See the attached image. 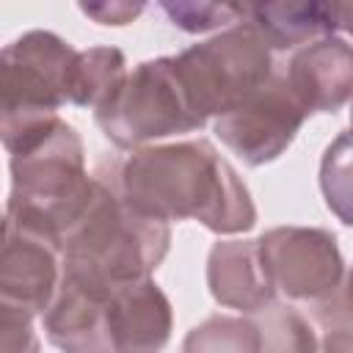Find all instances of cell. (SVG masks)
Returning a JSON list of instances; mask_svg holds the SVG:
<instances>
[{
	"label": "cell",
	"mask_w": 353,
	"mask_h": 353,
	"mask_svg": "<svg viewBox=\"0 0 353 353\" xmlns=\"http://www.w3.org/2000/svg\"><path fill=\"white\" fill-rule=\"evenodd\" d=\"M207 287L221 306L245 314H256L276 301L256 240H218L207 254Z\"/></svg>",
	"instance_id": "obj_13"
},
{
	"label": "cell",
	"mask_w": 353,
	"mask_h": 353,
	"mask_svg": "<svg viewBox=\"0 0 353 353\" xmlns=\"http://www.w3.org/2000/svg\"><path fill=\"white\" fill-rule=\"evenodd\" d=\"M127 77L124 52L116 47H91L77 52L72 77V105L91 108L94 113L119 91Z\"/></svg>",
	"instance_id": "obj_15"
},
{
	"label": "cell",
	"mask_w": 353,
	"mask_h": 353,
	"mask_svg": "<svg viewBox=\"0 0 353 353\" xmlns=\"http://www.w3.org/2000/svg\"><path fill=\"white\" fill-rule=\"evenodd\" d=\"M306 116L309 110L290 88L284 72H276L245 102L215 119V135L245 165H265L287 152Z\"/></svg>",
	"instance_id": "obj_7"
},
{
	"label": "cell",
	"mask_w": 353,
	"mask_h": 353,
	"mask_svg": "<svg viewBox=\"0 0 353 353\" xmlns=\"http://www.w3.org/2000/svg\"><path fill=\"white\" fill-rule=\"evenodd\" d=\"M77 50L50 30H30L6 44L0 58V119L50 116L72 102Z\"/></svg>",
	"instance_id": "obj_6"
},
{
	"label": "cell",
	"mask_w": 353,
	"mask_h": 353,
	"mask_svg": "<svg viewBox=\"0 0 353 353\" xmlns=\"http://www.w3.org/2000/svg\"><path fill=\"white\" fill-rule=\"evenodd\" d=\"M0 138L11 154L6 221L61 245L97 190V176L85 171L80 135L50 113L0 119Z\"/></svg>",
	"instance_id": "obj_2"
},
{
	"label": "cell",
	"mask_w": 353,
	"mask_h": 353,
	"mask_svg": "<svg viewBox=\"0 0 353 353\" xmlns=\"http://www.w3.org/2000/svg\"><path fill=\"white\" fill-rule=\"evenodd\" d=\"M124 201L154 221H199L215 234L248 232L256 223L254 199L240 174L207 138L143 146L116 171Z\"/></svg>",
	"instance_id": "obj_1"
},
{
	"label": "cell",
	"mask_w": 353,
	"mask_h": 353,
	"mask_svg": "<svg viewBox=\"0 0 353 353\" xmlns=\"http://www.w3.org/2000/svg\"><path fill=\"white\" fill-rule=\"evenodd\" d=\"M171 58L193 110L204 121L229 113L276 74L273 50L248 17Z\"/></svg>",
	"instance_id": "obj_4"
},
{
	"label": "cell",
	"mask_w": 353,
	"mask_h": 353,
	"mask_svg": "<svg viewBox=\"0 0 353 353\" xmlns=\"http://www.w3.org/2000/svg\"><path fill=\"white\" fill-rule=\"evenodd\" d=\"M284 77L309 113H334L353 102V44L325 36L292 52Z\"/></svg>",
	"instance_id": "obj_11"
},
{
	"label": "cell",
	"mask_w": 353,
	"mask_h": 353,
	"mask_svg": "<svg viewBox=\"0 0 353 353\" xmlns=\"http://www.w3.org/2000/svg\"><path fill=\"white\" fill-rule=\"evenodd\" d=\"M256 245L270 284L290 301H325L342 284L345 262L328 229L276 226Z\"/></svg>",
	"instance_id": "obj_8"
},
{
	"label": "cell",
	"mask_w": 353,
	"mask_h": 353,
	"mask_svg": "<svg viewBox=\"0 0 353 353\" xmlns=\"http://www.w3.org/2000/svg\"><path fill=\"white\" fill-rule=\"evenodd\" d=\"M80 11L99 25H127L143 11V3H83Z\"/></svg>",
	"instance_id": "obj_21"
},
{
	"label": "cell",
	"mask_w": 353,
	"mask_h": 353,
	"mask_svg": "<svg viewBox=\"0 0 353 353\" xmlns=\"http://www.w3.org/2000/svg\"><path fill=\"white\" fill-rule=\"evenodd\" d=\"M108 176L97 174L85 215L61 243L63 273L102 290L149 279L171 245V226L135 212L119 193L116 176Z\"/></svg>",
	"instance_id": "obj_3"
},
{
	"label": "cell",
	"mask_w": 353,
	"mask_h": 353,
	"mask_svg": "<svg viewBox=\"0 0 353 353\" xmlns=\"http://www.w3.org/2000/svg\"><path fill=\"white\" fill-rule=\"evenodd\" d=\"M350 127H353V102H350Z\"/></svg>",
	"instance_id": "obj_25"
},
{
	"label": "cell",
	"mask_w": 353,
	"mask_h": 353,
	"mask_svg": "<svg viewBox=\"0 0 353 353\" xmlns=\"http://www.w3.org/2000/svg\"><path fill=\"white\" fill-rule=\"evenodd\" d=\"M97 127L121 149H143L146 143L201 130L207 121L193 110L174 58L138 63L119 91L94 113Z\"/></svg>",
	"instance_id": "obj_5"
},
{
	"label": "cell",
	"mask_w": 353,
	"mask_h": 353,
	"mask_svg": "<svg viewBox=\"0 0 353 353\" xmlns=\"http://www.w3.org/2000/svg\"><path fill=\"white\" fill-rule=\"evenodd\" d=\"M0 353H39L33 314L11 303H0Z\"/></svg>",
	"instance_id": "obj_20"
},
{
	"label": "cell",
	"mask_w": 353,
	"mask_h": 353,
	"mask_svg": "<svg viewBox=\"0 0 353 353\" xmlns=\"http://www.w3.org/2000/svg\"><path fill=\"white\" fill-rule=\"evenodd\" d=\"M331 11L336 19V28L353 33V3H331Z\"/></svg>",
	"instance_id": "obj_23"
},
{
	"label": "cell",
	"mask_w": 353,
	"mask_h": 353,
	"mask_svg": "<svg viewBox=\"0 0 353 353\" xmlns=\"http://www.w3.org/2000/svg\"><path fill=\"white\" fill-rule=\"evenodd\" d=\"M320 190L328 210L345 226H353V127L325 146L320 160Z\"/></svg>",
	"instance_id": "obj_18"
},
{
	"label": "cell",
	"mask_w": 353,
	"mask_h": 353,
	"mask_svg": "<svg viewBox=\"0 0 353 353\" xmlns=\"http://www.w3.org/2000/svg\"><path fill=\"white\" fill-rule=\"evenodd\" d=\"M342 301H345V309L353 314V268L347 270L345 276V287H342Z\"/></svg>",
	"instance_id": "obj_24"
},
{
	"label": "cell",
	"mask_w": 353,
	"mask_h": 353,
	"mask_svg": "<svg viewBox=\"0 0 353 353\" xmlns=\"http://www.w3.org/2000/svg\"><path fill=\"white\" fill-rule=\"evenodd\" d=\"M182 353H262V339L251 317L212 314L188 331Z\"/></svg>",
	"instance_id": "obj_17"
},
{
	"label": "cell",
	"mask_w": 353,
	"mask_h": 353,
	"mask_svg": "<svg viewBox=\"0 0 353 353\" xmlns=\"http://www.w3.org/2000/svg\"><path fill=\"white\" fill-rule=\"evenodd\" d=\"M110 290L94 287L69 273L44 317V334L61 353H116L108 323Z\"/></svg>",
	"instance_id": "obj_10"
},
{
	"label": "cell",
	"mask_w": 353,
	"mask_h": 353,
	"mask_svg": "<svg viewBox=\"0 0 353 353\" xmlns=\"http://www.w3.org/2000/svg\"><path fill=\"white\" fill-rule=\"evenodd\" d=\"M168 19L188 33H207L215 28L240 25L248 17V3H160Z\"/></svg>",
	"instance_id": "obj_19"
},
{
	"label": "cell",
	"mask_w": 353,
	"mask_h": 353,
	"mask_svg": "<svg viewBox=\"0 0 353 353\" xmlns=\"http://www.w3.org/2000/svg\"><path fill=\"white\" fill-rule=\"evenodd\" d=\"M63 256L52 240L6 221L0 256V303L44 314L61 287Z\"/></svg>",
	"instance_id": "obj_9"
},
{
	"label": "cell",
	"mask_w": 353,
	"mask_h": 353,
	"mask_svg": "<svg viewBox=\"0 0 353 353\" xmlns=\"http://www.w3.org/2000/svg\"><path fill=\"white\" fill-rule=\"evenodd\" d=\"M262 339V353H323V342L312 323L287 303H268L254 317Z\"/></svg>",
	"instance_id": "obj_16"
},
{
	"label": "cell",
	"mask_w": 353,
	"mask_h": 353,
	"mask_svg": "<svg viewBox=\"0 0 353 353\" xmlns=\"http://www.w3.org/2000/svg\"><path fill=\"white\" fill-rule=\"evenodd\" d=\"M323 353H353V331L350 328H331L323 336Z\"/></svg>",
	"instance_id": "obj_22"
},
{
	"label": "cell",
	"mask_w": 353,
	"mask_h": 353,
	"mask_svg": "<svg viewBox=\"0 0 353 353\" xmlns=\"http://www.w3.org/2000/svg\"><path fill=\"white\" fill-rule=\"evenodd\" d=\"M108 323L116 353H163L174 325L171 301L152 279L119 284L108 298Z\"/></svg>",
	"instance_id": "obj_12"
},
{
	"label": "cell",
	"mask_w": 353,
	"mask_h": 353,
	"mask_svg": "<svg viewBox=\"0 0 353 353\" xmlns=\"http://www.w3.org/2000/svg\"><path fill=\"white\" fill-rule=\"evenodd\" d=\"M248 19L259 28L270 50H292L334 36L336 19L331 3H256Z\"/></svg>",
	"instance_id": "obj_14"
}]
</instances>
